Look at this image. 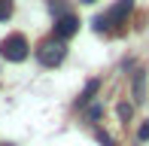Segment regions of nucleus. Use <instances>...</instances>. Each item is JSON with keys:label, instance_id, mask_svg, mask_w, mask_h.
<instances>
[{"label": "nucleus", "instance_id": "f257e3e1", "mask_svg": "<svg viewBox=\"0 0 149 146\" xmlns=\"http://www.w3.org/2000/svg\"><path fill=\"white\" fill-rule=\"evenodd\" d=\"M37 58H40V64H43V67H58V64L67 58V43H64V40H58V37L46 40V43H40Z\"/></svg>", "mask_w": 149, "mask_h": 146}, {"label": "nucleus", "instance_id": "f03ea898", "mask_svg": "<svg viewBox=\"0 0 149 146\" xmlns=\"http://www.w3.org/2000/svg\"><path fill=\"white\" fill-rule=\"evenodd\" d=\"M28 52H31V46H28V40H24L22 34H9L3 43H0V58H3V61L18 64V61L28 58Z\"/></svg>", "mask_w": 149, "mask_h": 146}, {"label": "nucleus", "instance_id": "7ed1b4c3", "mask_svg": "<svg viewBox=\"0 0 149 146\" xmlns=\"http://www.w3.org/2000/svg\"><path fill=\"white\" fill-rule=\"evenodd\" d=\"M76 31H79V18L73 15V12H67V15L55 18V31H52V37H58V40H64V43H67Z\"/></svg>", "mask_w": 149, "mask_h": 146}, {"label": "nucleus", "instance_id": "20e7f679", "mask_svg": "<svg viewBox=\"0 0 149 146\" xmlns=\"http://www.w3.org/2000/svg\"><path fill=\"white\" fill-rule=\"evenodd\" d=\"M131 9H134V0H119L116 6H113L110 12H107V18H110V24H122L128 15H131Z\"/></svg>", "mask_w": 149, "mask_h": 146}, {"label": "nucleus", "instance_id": "39448f33", "mask_svg": "<svg viewBox=\"0 0 149 146\" xmlns=\"http://www.w3.org/2000/svg\"><path fill=\"white\" fill-rule=\"evenodd\" d=\"M97 88H100V82H97V79H91V82L85 85V91H82V95H79V101H76V107H85V104H88L91 97H94V91H97Z\"/></svg>", "mask_w": 149, "mask_h": 146}, {"label": "nucleus", "instance_id": "423d86ee", "mask_svg": "<svg viewBox=\"0 0 149 146\" xmlns=\"http://www.w3.org/2000/svg\"><path fill=\"white\" fill-rule=\"evenodd\" d=\"M94 31H97V34H107V31H110L113 28V24H110V18H107V15H97V18H94Z\"/></svg>", "mask_w": 149, "mask_h": 146}, {"label": "nucleus", "instance_id": "0eeeda50", "mask_svg": "<svg viewBox=\"0 0 149 146\" xmlns=\"http://www.w3.org/2000/svg\"><path fill=\"white\" fill-rule=\"evenodd\" d=\"M12 18V0H0V22Z\"/></svg>", "mask_w": 149, "mask_h": 146}, {"label": "nucleus", "instance_id": "6e6552de", "mask_svg": "<svg viewBox=\"0 0 149 146\" xmlns=\"http://www.w3.org/2000/svg\"><path fill=\"white\" fill-rule=\"evenodd\" d=\"M67 12H70V9H67V3H64V0H52V15H55V18L67 15Z\"/></svg>", "mask_w": 149, "mask_h": 146}, {"label": "nucleus", "instance_id": "1a4fd4ad", "mask_svg": "<svg viewBox=\"0 0 149 146\" xmlns=\"http://www.w3.org/2000/svg\"><path fill=\"white\" fill-rule=\"evenodd\" d=\"M134 95H137V101H143V73H137V79H134Z\"/></svg>", "mask_w": 149, "mask_h": 146}, {"label": "nucleus", "instance_id": "9d476101", "mask_svg": "<svg viewBox=\"0 0 149 146\" xmlns=\"http://www.w3.org/2000/svg\"><path fill=\"white\" fill-rule=\"evenodd\" d=\"M131 113H134L131 104H119V119H125V122H128V119H131Z\"/></svg>", "mask_w": 149, "mask_h": 146}, {"label": "nucleus", "instance_id": "9b49d317", "mask_svg": "<svg viewBox=\"0 0 149 146\" xmlns=\"http://www.w3.org/2000/svg\"><path fill=\"white\" fill-rule=\"evenodd\" d=\"M97 143H100V146H116V143H113V137L107 134V131H97Z\"/></svg>", "mask_w": 149, "mask_h": 146}, {"label": "nucleus", "instance_id": "f8f14e48", "mask_svg": "<svg viewBox=\"0 0 149 146\" xmlns=\"http://www.w3.org/2000/svg\"><path fill=\"white\" fill-rule=\"evenodd\" d=\"M137 137H140V140H149V122H143L137 128Z\"/></svg>", "mask_w": 149, "mask_h": 146}, {"label": "nucleus", "instance_id": "ddd939ff", "mask_svg": "<svg viewBox=\"0 0 149 146\" xmlns=\"http://www.w3.org/2000/svg\"><path fill=\"white\" fill-rule=\"evenodd\" d=\"M100 113H104V110H100V107H97V104H94V107L88 110V119H100Z\"/></svg>", "mask_w": 149, "mask_h": 146}, {"label": "nucleus", "instance_id": "4468645a", "mask_svg": "<svg viewBox=\"0 0 149 146\" xmlns=\"http://www.w3.org/2000/svg\"><path fill=\"white\" fill-rule=\"evenodd\" d=\"M79 3H94V0H79Z\"/></svg>", "mask_w": 149, "mask_h": 146}]
</instances>
